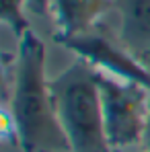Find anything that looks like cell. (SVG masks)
Masks as SVG:
<instances>
[{"label":"cell","instance_id":"6da1fadb","mask_svg":"<svg viewBox=\"0 0 150 152\" xmlns=\"http://www.w3.org/2000/svg\"><path fill=\"white\" fill-rule=\"evenodd\" d=\"M2 105L17 121L23 152H70L45 74V43L33 31L19 39V53L12 60L4 56Z\"/></svg>","mask_w":150,"mask_h":152},{"label":"cell","instance_id":"7a4b0ae2","mask_svg":"<svg viewBox=\"0 0 150 152\" xmlns=\"http://www.w3.org/2000/svg\"><path fill=\"white\" fill-rule=\"evenodd\" d=\"M50 88L70 152H113L103 119L97 70L76 58L64 72L50 78Z\"/></svg>","mask_w":150,"mask_h":152},{"label":"cell","instance_id":"3957f363","mask_svg":"<svg viewBox=\"0 0 150 152\" xmlns=\"http://www.w3.org/2000/svg\"><path fill=\"white\" fill-rule=\"evenodd\" d=\"M97 70V68H95ZM103 119L111 150H136L142 144L150 109V88L97 70Z\"/></svg>","mask_w":150,"mask_h":152},{"label":"cell","instance_id":"277c9868","mask_svg":"<svg viewBox=\"0 0 150 152\" xmlns=\"http://www.w3.org/2000/svg\"><path fill=\"white\" fill-rule=\"evenodd\" d=\"M56 41L62 43L66 50H70L76 58L86 60L99 72H105L115 78H124L130 82H138L150 88V72L144 68V64L119 39L113 41L107 33L99 31V27L89 33L56 39Z\"/></svg>","mask_w":150,"mask_h":152},{"label":"cell","instance_id":"5b68a950","mask_svg":"<svg viewBox=\"0 0 150 152\" xmlns=\"http://www.w3.org/2000/svg\"><path fill=\"white\" fill-rule=\"evenodd\" d=\"M115 6V0H51L56 39L76 37L97 29L101 19Z\"/></svg>","mask_w":150,"mask_h":152},{"label":"cell","instance_id":"8992f818","mask_svg":"<svg viewBox=\"0 0 150 152\" xmlns=\"http://www.w3.org/2000/svg\"><path fill=\"white\" fill-rule=\"evenodd\" d=\"M119 41L136 58L150 51V0H115Z\"/></svg>","mask_w":150,"mask_h":152},{"label":"cell","instance_id":"52a82bcc","mask_svg":"<svg viewBox=\"0 0 150 152\" xmlns=\"http://www.w3.org/2000/svg\"><path fill=\"white\" fill-rule=\"evenodd\" d=\"M25 10H29L27 0H0V17H2V23L8 27L19 39L25 35L27 31H31Z\"/></svg>","mask_w":150,"mask_h":152},{"label":"cell","instance_id":"ba28073f","mask_svg":"<svg viewBox=\"0 0 150 152\" xmlns=\"http://www.w3.org/2000/svg\"><path fill=\"white\" fill-rule=\"evenodd\" d=\"M0 138H2V142H6L10 146H19L17 121L6 105H2V111H0Z\"/></svg>","mask_w":150,"mask_h":152},{"label":"cell","instance_id":"9c48e42d","mask_svg":"<svg viewBox=\"0 0 150 152\" xmlns=\"http://www.w3.org/2000/svg\"><path fill=\"white\" fill-rule=\"evenodd\" d=\"M27 6L31 12L45 17L48 12H51V0H27Z\"/></svg>","mask_w":150,"mask_h":152},{"label":"cell","instance_id":"30bf717a","mask_svg":"<svg viewBox=\"0 0 150 152\" xmlns=\"http://www.w3.org/2000/svg\"><path fill=\"white\" fill-rule=\"evenodd\" d=\"M142 152H150V109H148V119L144 126V136H142V144H140Z\"/></svg>","mask_w":150,"mask_h":152},{"label":"cell","instance_id":"8fae6325","mask_svg":"<svg viewBox=\"0 0 150 152\" xmlns=\"http://www.w3.org/2000/svg\"><path fill=\"white\" fill-rule=\"evenodd\" d=\"M138 60H140V62L144 64V68H146V70L150 72V51H148V53H144V56H140Z\"/></svg>","mask_w":150,"mask_h":152},{"label":"cell","instance_id":"7c38bea8","mask_svg":"<svg viewBox=\"0 0 150 152\" xmlns=\"http://www.w3.org/2000/svg\"><path fill=\"white\" fill-rule=\"evenodd\" d=\"M117 152H142V150H117Z\"/></svg>","mask_w":150,"mask_h":152}]
</instances>
